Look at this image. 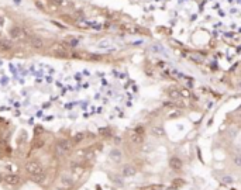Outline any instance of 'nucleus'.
<instances>
[{"label":"nucleus","mask_w":241,"mask_h":190,"mask_svg":"<svg viewBox=\"0 0 241 190\" xmlns=\"http://www.w3.org/2000/svg\"><path fill=\"white\" fill-rule=\"evenodd\" d=\"M9 34H10V38H11L13 41H26V40H28L30 35H31V34L23 27H13L9 31Z\"/></svg>","instance_id":"3"},{"label":"nucleus","mask_w":241,"mask_h":190,"mask_svg":"<svg viewBox=\"0 0 241 190\" xmlns=\"http://www.w3.org/2000/svg\"><path fill=\"white\" fill-rule=\"evenodd\" d=\"M128 137H130V141L133 142L134 145H141L144 142V134H141V132H138L137 130H133L128 134Z\"/></svg>","instance_id":"7"},{"label":"nucleus","mask_w":241,"mask_h":190,"mask_svg":"<svg viewBox=\"0 0 241 190\" xmlns=\"http://www.w3.org/2000/svg\"><path fill=\"white\" fill-rule=\"evenodd\" d=\"M13 49H14L13 41H10V40H7V38H3V37H2V40H0V52H3V54H7V52L13 51Z\"/></svg>","instance_id":"6"},{"label":"nucleus","mask_w":241,"mask_h":190,"mask_svg":"<svg viewBox=\"0 0 241 190\" xmlns=\"http://www.w3.org/2000/svg\"><path fill=\"white\" fill-rule=\"evenodd\" d=\"M0 24H3V19L2 17H0Z\"/></svg>","instance_id":"22"},{"label":"nucleus","mask_w":241,"mask_h":190,"mask_svg":"<svg viewBox=\"0 0 241 190\" xmlns=\"http://www.w3.org/2000/svg\"><path fill=\"white\" fill-rule=\"evenodd\" d=\"M110 159L113 161V162H121V159H123V153H121V151L120 149H113L110 152Z\"/></svg>","instance_id":"12"},{"label":"nucleus","mask_w":241,"mask_h":190,"mask_svg":"<svg viewBox=\"0 0 241 190\" xmlns=\"http://www.w3.org/2000/svg\"><path fill=\"white\" fill-rule=\"evenodd\" d=\"M27 41H28L30 48H33V49H35V51H41V49L45 48V41H44V38L37 35V34H31Z\"/></svg>","instance_id":"4"},{"label":"nucleus","mask_w":241,"mask_h":190,"mask_svg":"<svg viewBox=\"0 0 241 190\" xmlns=\"http://www.w3.org/2000/svg\"><path fill=\"white\" fill-rule=\"evenodd\" d=\"M72 149H74V144H72L71 139L61 138L54 144V152L58 158H64L66 155H69L72 152Z\"/></svg>","instance_id":"2"},{"label":"nucleus","mask_w":241,"mask_h":190,"mask_svg":"<svg viewBox=\"0 0 241 190\" xmlns=\"http://www.w3.org/2000/svg\"><path fill=\"white\" fill-rule=\"evenodd\" d=\"M151 134H152L154 137H157V138H161V137L165 135V130H164L162 127H159V125H155V127L151 128Z\"/></svg>","instance_id":"14"},{"label":"nucleus","mask_w":241,"mask_h":190,"mask_svg":"<svg viewBox=\"0 0 241 190\" xmlns=\"http://www.w3.org/2000/svg\"><path fill=\"white\" fill-rule=\"evenodd\" d=\"M135 173H137V169H135V166H133V165H123V168H121V175L124 177L134 176Z\"/></svg>","instance_id":"10"},{"label":"nucleus","mask_w":241,"mask_h":190,"mask_svg":"<svg viewBox=\"0 0 241 190\" xmlns=\"http://www.w3.org/2000/svg\"><path fill=\"white\" fill-rule=\"evenodd\" d=\"M185 179H182V177H178V179H175V180L172 182V185H171V187L168 190H176V189H181L182 186H185Z\"/></svg>","instance_id":"13"},{"label":"nucleus","mask_w":241,"mask_h":190,"mask_svg":"<svg viewBox=\"0 0 241 190\" xmlns=\"http://www.w3.org/2000/svg\"><path fill=\"white\" fill-rule=\"evenodd\" d=\"M59 182L64 187H71V186H74V183H75L74 179H72L69 175H66V173H64V175L59 177Z\"/></svg>","instance_id":"11"},{"label":"nucleus","mask_w":241,"mask_h":190,"mask_svg":"<svg viewBox=\"0 0 241 190\" xmlns=\"http://www.w3.org/2000/svg\"><path fill=\"white\" fill-rule=\"evenodd\" d=\"M24 173L27 175L31 180L37 182H42L45 179V168L42 166V163L38 161V159H30L24 163Z\"/></svg>","instance_id":"1"},{"label":"nucleus","mask_w":241,"mask_h":190,"mask_svg":"<svg viewBox=\"0 0 241 190\" xmlns=\"http://www.w3.org/2000/svg\"><path fill=\"white\" fill-rule=\"evenodd\" d=\"M149 190H165V186L164 185H151L149 186Z\"/></svg>","instance_id":"19"},{"label":"nucleus","mask_w":241,"mask_h":190,"mask_svg":"<svg viewBox=\"0 0 241 190\" xmlns=\"http://www.w3.org/2000/svg\"><path fill=\"white\" fill-rule=\"evenodd\" d=\"M233 162H234V165L238 168H241V155L238 153V155H234V158H233Z\"/></svg>","instance_id":"16"},{"label":"nucleus","mask_w":241,"mask_h":190,"mask_svg":"<svg viewBox=\"0 0 241 190\" xmlns=\"http://www.w3.org/2000/svg\"><path fill=\"white\" fill-rule=\"evenodd\" d=\"M3 180H5V176H3V175H2V173H0V185H2V183H3Z\"/></svg>","instance_id":"21"},{"label":"nucleus","mask_w":241,"mask_h":190,"mask_svg":"<svg viewBox=\"0 0 241 190\" xmlns=\"http://www.w3.org/2000/svg\"><path fill=\"white\" fill-rule=\"evenodd\" d=\"M221 182L224 183V185H231L233 182H234V179H233L231 176H223L221 177Z\"/></svg>","instance_id":"17"},{"label":"nucleus","mask_w":241,"mask_h":190,"mask_svg":"<svg viewBox=\"0 0 241 190\" xmlns=\"http://www.w3.org/2000/svg\"><path fill=\"white\" fill-rule=\"evenodd\" d=\"M169 166H171L172 171L179 172V171H182L183 162L181 161V158H178V156H172L171 159H169Z\"/></svg>","instance_id":"9"},{"label":"nucleus","mask_w":241,"mask_h":190,"mask_svg":"<svg viewBox=\"0 0 241 190\" xmlns=\"http://www.w3.org/2000/svg\"><path fill=\"white\" fill-rule=\"evenodd\" d=\"M190 59L193 61V62H196V64H202V62H203V56H200V55H192V56H190Z\"/></svg>","instance_id":"18"},{"label":"nucleus","mask_w":241,"mask_h":190,"mask_svg":"<svg viewBox=\"0 0 241 190\" xmlns=\"http://www.w3.org/2000/svg\"><path fill=\"white\" fill-rule=\"evenodd\" d=\"M169 96H171L172 99H179L181 97V93L178 92V90H171V92H169Z\"/></svg>","instance_id":"20"},{"label":"nucleus","mask_w":241,"mask_h":190,"mask_svg":"<svg viewBox=\"0 0 241 190\" xmlns=\"http://www.w3.org/2000/svg\"><path fill=\"white\" fill-rule=\"evenodd\" d=\"M51 52H52V55L56 56V58H69V52H68V49L62 48L59 44H58V46L52 48Z\"/></svg>","instance_id":"8"},{"label":"nucleus","mask_w":241,"mask_h":190,"mask_svg":"<svg viewBox=\"0 0 241 190\" xmlns=\"http://www.w3.org/2000/svg\"><path fill=\"white\" fill-rule=\"evenodd\" d=\"M0 40H2V37H0Z\"/></svg>","instance_id":"23"},{"label":"nucleus","mask_w":241,"mask_h":190,"mask_svg":"<svg viewBox=\"0 0 241 190\" xmlns=\"http://www.w3.org/2000/svg\"><path fill=\"white\" fill-rule=\"evenodd\" d=\"M83 139H85V134H82V132H78V134H75L74 137H72V144L78 145V144H80Z\"/></svg>","instance_id":"15"},{"label":"nucleus","mask_w":241,"mask_h":190,"mask_svg":"<svg viewBox=\"0 0 241 190\" xmlns=\"http://www.w3.org/2000/svg\"><path fill=\"white\" fill-rule=\"evenodd\" d=\"M21 177L19 176V175H16V173H9V175H6L5 176V180H3V183H5L7 187H19L20 185H21Z\"/></svg>","instance_id":"5"}]
</instances>
